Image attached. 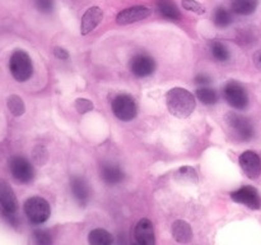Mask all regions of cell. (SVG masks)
<instances>
[{"label": "cell", "instance_id": "1", "mask_svg": "<svg viewBox=\"0 0 261 245\" xmlns=\"http://www.w3.org/2000/svg\"><path fill=\"white\" fill-rule=\"evenodd\" d=\"M166 104H167L168 111L178 119H186L190 116L196 106L194 94L181 87H175L167 92Z\"/></svg>", "mask_w": 261, "mask_h": 245}, {"label": "cell", "instance_id": "2", "mask_svg": "<svg viewBox=\"0 0 261 245\" xmlns=\"http://www.w3.org/2000/svg\"><path fill=\"white\" fill-rule=\"evenodd\" d=\"M10 73L18 82H25L32 77L33 65L30 55L23 50H17L12 54L9 60Z\"/></svg>", "mask_w": 261, "mask_h": 245}, {"label": "cell", "instance_id": "3", "mask_svg": "<svg viewBox=\"0 0 261 245\" xmlns=\"http://www.w3.org/2000/svg\"><path fill=\"white\" fill-rule=\"evenodd\" d=\"M24 213L32 224H43L50 218V204L41 197H31L24 202Z\"/></svg>", "mask_w": 261, "mask_h": 245}, {"label": "cell", "instance_id": "4", "mask_svg": "<svg viewBox=\"0 0 261 245\" xmlns=\"http://www.w3.org/2000/svg\"><path fill=\"white\" fill-rule=\"evenodd\" d=\"M111 107L115 116L122 121H130L137 116V104L130 94L120 93L115 96L111 102Z\"/></svg>", "mask_w": 261, "mask_h": 245}, {"label": "cell", "instance_id": "5", "mask_svg": "<svg viewBox=\"0 0 261 245\" xmlns=\"http://www.w3.org/2000/svg\"><path fill=\"white\" fill-rule=\"evenodd\" d=\"M223 96L228 105L237 110L246 109L249 105V96L241 83L236 81H229L223 88Z\"/></svg>", "mask_w": 261, "mask_h": 245}, {"label": "cell", "instance_id": "6", "mask_svg": "<svg viewBox=\"0 0 261 245\" xmlns=\"http://www.w3.org/2000/svg\"><path fill=\"white\" fill-rule=\"evenodd\" d=\"M226 122L231 128V130L236 135L237 139L250 140L254 137V125H252V122L247 117L231 112V114H228L226 116Z\"/></svg>", "mask_w": 261, "mask_h": 245}, {"label": "cell", "instance_id": "7", "mask_svg": "<svg viewBox=\"0 0 261 245\" xmlns=\"http://www.w3.org/2000/svg\"><path fill=\"white\" fill-rule=\"evenodd\" d=\"M10 173L13 178L22 184H28L35 179V167L23 156H14L9 160Z\"/></svg>", "mask_w": 261, "mask_h": 245}, {"label": "cell", "instance_id": "8", "mask_svg": "<svg viewBox=\"0 0 261 245\" xmlns=\"http://www.w3.org/2000/svg\"><path fill=\"white\" fill-rule=\"evenodd\" d=\"M231 198L236 203L244 204V206L249 207L251 209H260L261 207L260 194L257 191V189L254 188V186H242L239 190L231 193Z\"/></svg>", "mask_w": 261, "mask_h": 245}, {"label": "cell", "instance_id": "9", "mask_svg": "<svg viewBox=\"0 0 261 245\" xmlns=\"http://www.w3.org/2000/svg\"><path fill=\"white\" fill-rule=\"evenodd\" d=\"M155 69V61L148 54H137L130 60V70L135 77L144 78L150 76Z\"/></svg>", "mask_w": 261, "mask_h": 245}, {"label": "cell", "instance_id": "10", "mask_svg": "<svg viewBox=\"0 0 261 245\" xmlns=\"http://www.w3.org/2000/svg\"><path fill=\"white\" fill-rule=\"evenodd\" d=\"M150 14H152V9L150 8L144 7V5H135V7H130L121 10L116 15V23L121 26L132 24V23L145 19Z\"/></svg>", "mask_w": 261, "mask_h": 245}, {"label": "cell", "instance_id": "11", "mask_svg": "<svg viewBox=\"0 0 261 245\" xmlns=\"http://www.w3.org/2000/svg\"><path fill=\"white\" fill-rule=\"evenodd\" d=\"M239 162L249 179H257L261 174V158L254 151H245L239 157Z\"/></svg>", "mask_w": 261, "mask_h": 245}, {"label": "cell", "instance_id": "12", "mask_svg": "<svg viewBox=\"0 0 261 245\" xmlns=\"http://www.w3.org/2000/svg\"><path fill=\"white\" fill-rule=\"evenodd\" d=\"M134 237L140 245H153L155 242L154 227L152 221L148 218H142L138 221L134 227Z\"/></svg>", "mask_w": 261, "mask_h": 245}, {"label": "cell", "instance_id": "13", "mask_svg": "<svg viewBox=\"0 0 261 245\" xmlns=\"http://www.w3.org/2000/svg\"><path fill=\"white\" fill-rule=\"evenodd\" d=\"M70 190L76 203L81 207H86L91 198V189H89L86 179L81 178V176H73L70 180Z\"/></svg>", "mask_w": 261, "mask_h": 245}, {"label": "cell", "instance_id": "14", "mask_svg": "<svg viewBox=\"0 0 261 245\" xmlns=\"http://www.w3.org/2000/svg\"><path fill=\"white\" fill-rule=\"evenodd\" d=\"M0 204L3 208V214L15 213L18 209V201L13 191L12 186L5 180L0 183Z\"/></svg>", "mask_w": 261, "mask_h": 245}, {"label": "cell", "instance_id": "15", "mask_svg": "<svg viewBox=\"0 0 261 245\" xmlns=\"http://www.w3.org/2000/svg\"><path fill=\"white\" fill-rule=\"evenodd\" d=\"M103 18V12L98 7H91L86 10V13L82 17L81 22V33L82 35H88L91 33L97 26L101 23Z\"/></svg>", "mask_w": 261, "mask_h": 245}, {"label": "cell", "instance_id": "16", "mask_svg": "<svg viewBox=\"0 0 261 245\" xmlns=\"http://www.w3.org/2000/svg\"><path fill=\"white\" fill-rule=\"evenodd\" d=\"M101 178L109 185H117L125 178V173L116 163L103 162L101 165Z\"/></svg>", "mask_w": 261, "mask_h": 245}, {"label": "cell", "instance_id": "17", "mask_svg": "<svg viewBox=\"0 0 261 245\" xmlns=\"http://www.w3.org/2000/svg\"><path fill=\"white\" fill-rule=\"evenodd\" d=\"M172 236L178 242H189L193 237L191 226L184 219H177L172 224Z\"/></svg>", "mask_w": 261, "mask_h": 245}, {"label": "cell", "instance_id": "18", "mask_svg": "<svg viewBox=\"0 0 261 245\" xmlns=\"http://www.w3.org/2000/svg\"><path fill=\"white\" fill-rule=\"evenodd\" d=\"M157 9L163 18L170 20H178L181 13L172 0H157Z\"/></svg>", "mask_w": 261, "mask_h": 245}, {"label": "cell", "instance_id": "19", "mask_svg": "<svg viewBox=\"0 0 261 245\" xmlns=\"http://www.w3.org/2000/svg\"><path fill=\"white\" fill-rule=\"evenodd\" d=\"M257 0H231V7L236 14L250 15L256 10Z\"/></svg>", "mask_w": 261, "mask_h": 245}, {"label": "cell", "instance_id": "20", "mask_svg": "<svg viewBox=\"0 0 261 245\" xmlns=\"http://www.w3.org/2000/svg\"><path fill=\"white\" fill-rule=\"evenodd\" d=\"M88 241L92 245H110L114 241V237L106 230L94 229L89 232Z\"/></svg>", "mask_w": 261, "mask_h": 245}, {"label": "cell", "instance_id": "21", "mask_svg": "<svg viewBox=\"0 0 261 245\" xmlns=\"http://www.w3.org/2000/svg\"><path fill=\"white\" fill-rule=\"evenodd\" d=\"M209 48H211V54L216 60L218 61H227L231 58V54H229L228 47H227L224 43L219 42V41H212L209 43Z\"/></svg>", "mask_w": 261, "mask_h": 245}, {"label": "cell", "instance_id": "22", "mask_svg": "<svg viewBox=\"0 0 261 245\" xmlns=\"http://www.w3.org/2000/svg\"><path fill=\"white\" fill-rule=\"evenodd\" d=\"M213 19H214V24H216L217 27L224 28V27H228V26L231 24L233 18H232V13L229 12L227 8L218 7L216 10H214Z\"/></svg>", "mask_w": 261, "mask_h": 245}, {"label": "cell", "instance_id": "23", "mask_svg": "<svg viewBox=\"0 0 261 245\" xmlns=\"http://www.w3.org/2000/svg\"><path fill=\"white\" fill-rule=\"evenodd\" d=\"M196 97L203 102L204 105H214L218 102V93L216 89L209 88V87H200L196 89Z\"/></svg>", "mask_w": 261, "mask_h": 245}, {"label": "cell", "instance_id": "24", "mask_svg": "<svg viewBox=\"0 0 261 245\" xmlns=\"http://www.w3.org/2000/svg\"><path fill=\"white\" fill-rule=\"evenodd\" d=\"M176 179L181 183H198V174H196L195 168L190 167V166H184V167L178 168L176 173Z\"/></svg>", "mask_w": 261, "mask_h": 245}, {"label": "cell", "instance_id": "25", "mask_svg": "<svg viewBox=\"0 0 261 245\" xmlns=\"http://www.w3.org/2000/svg\"><path fill=\"white\" fill-rule=\"evenodd\" d=\"M7 105L8 109L10 110V112H12L14 116H20V115L24 114V102H23V100L20 99L19 96H17V94H12V96L8 97Z\"/></svg>", "mask_w": 261, "mask_h": 245}, {"label": "cell", "instance_id": "26", "mask_svg": "<svg viewBox=\"0 0 261 245\" xmlns=\"http://www.w3.org/2000/svg\"><path fill=\"white\" fill-rule=\"evenodd\" d=\"M32 157L36 163H38V165H45L48 160V151L46 150V147H43V145H36V147L33 148Z\"/></svg>", "mask_w": 261, "mask_h": 245}, {"label": "cell", "instance_id": "27", "mask_svg": "<svg viewBox=\"0 0 261 245\" xmlns=\"http://www.w3.org/2000/svg\"><path fill=\"white\" fill-rule=\"evenodd\" d=\"M182 7L184 9L189 10V12H194L196 14H205L206 13L205 7L201 5L199 2H196V0H182Z\"/></svg>", "mask_w": 261, "mask_h": 245}, {"label": "cell", "instance_id": "28", "mask_svg": "<svg viewBox=\"0 0 261 245\" xmlns=\"http://www.w3.org/2000/svg\"><path fill=\"white\" fill-rule=\"evenodd\" d=\"M33 237H35V241L37 244H51L53 242L50 232L46 231V230H37V231L33 232Z\"/></svg>", "mask_w": 261, "mask_h": 245}, {"label": "cell", "instance_id": "29", "mask_svg": "<svg viewBox=\"0 0 261 245\" xmlns=\"http://www.w3.org/2000/svg\"><path fill=\"white\" fill-rule=\"evenodd\" d=\"M75 109L81 114H86V112L93 110V104L87 99H78L75 101Z\"/></svg>", "mask_w": 261, "mask_h": 245}, {"label": "cell", "instance_id": "30", "mask_svg": "<svg viewBox=\"0 0 261 245\" xmlns=\"http://www.w3.org/2000/svg\"><path fill=\"white\" fill-rule=\"evenodd\" d=\"M37 9L42 13H50L54 9V0H33Z\"/></svg>", "mask_w": 261, "mask_h": 245}, {"label": "cell", "instance_id": "31", "mask_svg": "<svg viewBox=\"0 0 261 245\" xmlns=\"http://www.w3.org/2000/svg\"><path fill=\"white\" fill-rule=\"evenodd\" d=\"M211 82H212V79H211V77L208 76V74L200 73V74H198V76L195 77V83L196 84H201V86H208Z\"/></svg>", "mask_w": 261, "mask_h": 245}, {"label": "cell", "instance_id": "32", "mask_svg": "<svg viewBox=\"0 0 261 245\" xmlns=\"http://www.w3.org/2000/svg\"><path fill=\"white\" fill-rule=\"evenodd\" d=\"M54 54H55V56L58 59H61V60H65V59L69 58V53L65 50V48L63 47H55L54 48Z\"/></svg>", "mask_w": 261, "mask_h": 245}, {"label": "cell", "instance_id": "33", "mask_svg": "<svg viewBox=\"0 0 261 245\" xmlns=\"http://www.w3.org/2000/svg\"><path fill=\"white\" fill-rule=\"evenodd\" d=\"M254 63H255V65H256V68L259 69V70H261V50L256 51V53H255Z\"/></svg>", "mask_w": 261, "mask_h": 245}]
</instances>
